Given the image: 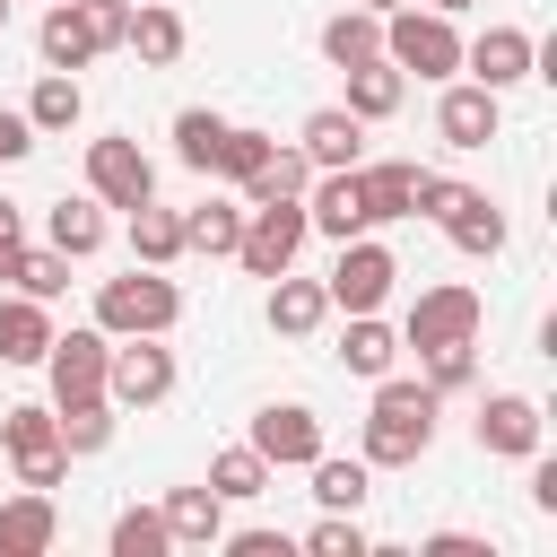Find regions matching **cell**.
I'll return each instance as SVG.
<instances>
[{"label":"cell","mask_w":557,"mask_h":557,"mask_svg":"<svg viewBox=\"0 0 557 557\" xmlns=\"http://www.w3.org/2000/svg\"><path fill=\"white\" fill-rule=\"evenodd\" d=\"M435 409H444V392H435V383H392V374H374V409H366V461H383V470L418 461V453L435 444Z\"/></svg>","instance_id":"obj_1"},{"label":"cell","mask_w":557,"mask_h":557,"mask_svg":"<svg viewBox=\"0 0 557 557\" xmlns=\"http://www.w3.org/2000/svg\"><path fill=\"white\" fill-rule=\"evenodd\" d=\"M174 322H183V287L165 270H148V261H131L122 278L96 287V331L104 339H165Z\"/></svg>","instance_id":"obj_2"},{"label":"cell","mask_w":557,"mask_h":557,"mask_svg":"<svg viewBox=\"0 0 557 557\" xmlns=\"http://www.w3.org/2000/svg\"><path fill=\"white\" fill-rule=\"evenodd\" d=\"M383 61H392L400 78H453V70H461V26L400 0V9H383Z\"/></svg>","instance_id":"obj_3"},{"label":"cell","mask_w":557,"mask_h":557,"mask_svg":"<svg viewBox=\"0 0 557 557\" xmlns=\"http://www.w3.org/2000/svg\"><path fill=\"white\" fill-rule=\"evenodd\" d=\"M479 322H487L479 287L444 278V287H418V305H409V322H400V348H418V357H435V348H470Z\"/></svg>","instance_id":"obj_4"},{"label":"cell","mask_w":557,"mask_h":557,"mask_svg":"<svg viewBox=\"0 0 557 557\" xmlns=\"http://www.w3.org/2000/svg\"><path fill=\"white\" fill-rule=\"evenodd\" d=\"M305 200H252L244 209V235H235V261L252 270V278H278V270H296V252H305Z\"/></svg>","instance_id":"obj_5"},{"label":"cell","mask_w":557,"mask_h":557,"mask_svg":"<svg viewBox=\"0 0 557 557\" xmlns=\"http://www.w3.org/2000/svg\"><path fill=\"white\" fill-rule=\"evenodd\" d=\"M0 444H9V470H17V487H61V470H70V444H61V418L52 409H9L0 418Z\"/></svg>","instance_id":"obj_6"},{"label":"cell","mask_w":557,"mask_h":557,"mask_svg":"<svg viewBox=\"0 0 557 557\" xmlns=\"http://www.w3.org/2000/svg\"><path fill=\"white\" fill-rule=\"evenodd\" d=\"M392 278H400V261H392L374 235H348V244H339V261H331V278H322V296H331L339 313H383Z\"/></svg>","instance_id":"obj_7"},{"label":"cell","mask_w":557,"mask_h":557,"mask_svg":"<svg viewBox=\"0 0 557 557\" xmlns=\"http://www.w3.org/2000/svg\"><path fill=\"white\" fill-rule=\"evenodd\" d=\"M165 392H174V348H157V339H122L113 366H104V400H113V409H157Z\"/></svg>","instance_id":"obj_8"},{"label":"cell","mask_w":557,"mask_h":557,"mask_svg":"<svg viewBox=\"0 0 557 557\" xmlns=\"http://www.w3.org/2000/svg\"><path fill=\"white\" fill-rule=\"evenodd\" d=\"M87 191L104 209H139V200H157V165L139 157V139H96L87 148Z\"/></svg>","instance_id":"obj_9"},{"label":"cell","mask_w":557,"mask_h":557,"mask_svg":"<svg viewBox=\"0 0 557 557\" xmlns=\"http://www.w3.org/2000/svg\"><path fill=\"white\" fill-rule=\"evenodd\" d=\"M104 366H113V339L104 331H52V348H44L52 400H96L104 392Z\"/></svg>","instance_id":"obj_10"},{"label":"cell","mask_w":557,"mask_h":557,"mask_svg":"<svg viewBox=\"0 0 557 557\" xmlns=\"http://www.w3.org/2000/svg\"><path fill=\"white\" fill-rule=\"evenodd\" d=\"M305 226H313V235H331V244H348V235H366V226H374L357 165H331L322 183H305Z\"/></svg>","instance_id":"obj_11"},{"label":"cell","mask_w":557,"mask_h":557,"mask_svg":"<svg viewBox=\"0 0 557 557\" xmlns=\"http://www.w3.org/2000/svg\"><path fill=\"white\" fill-rule=\"evenodd\" d=\"M252 453H261L270 470H305V461L322 453V418H313L305 400H270V409L252 418Z\"/></svg>","instance_id":"obj_12"},{"label":"cell","mask_w":557,"mask_h":557,"mask_svg":"<svg viewBox=\"0 0 557 557\" xmlns=\"http://www.w3.org/2000/svg\"><path fill=\"white\" fill-rule=\"evenodd\" d=\"M531 61H540V44H531L522 26H487L479 44H461V70H470L479 87H496V96H505L513 78H531Z\"/></svg>","instance_id":"obj_13"},{"label":"cell","mask_w":557,"mask_h":557,"mask_svg":"<svg viewBox=\"0 0 557 557\" xmlns=\"http://www.w3.org/2000/svg\"><path fill=\"white\" fill-rule=\"evenodd\" d=\"M296 148H305L313 174H331V165H366V122H357L348 104H322V113H305Z\"/></svg>","instance_id":"obj_14"},{"label":"cell","mask_w":557,"mask_h":557,"mask_svg":"<svg viewBox=\"0 0 557 557\" xmlns=\"http://www.w3.org/2000/svg\"><path fill=\"white\" fill-rule=\"evenodd\" d=\"M479 453L531 461V453H540V400H522V392H487V409H479Z\"/></svg>","instance_id":"obj_15"},{"label":"cell","mask_w":557,"mask_h":557,"mask_svg":"<svg viewBox=\"0 0 557 557\" xmlns=\"http://www.w3.org/2000/svg\"><path fill=\"white\" fill-rule=\"evenodd\" d=\"M61 540V513H52V487H17L0 505V557H44Z\"/></svg>","instance_id":"obj_16"},{"label":"cell","mask_w":557,"mask_h":557,"mask_svg":"<svg viewBox=\"0 0 557 557\" xmlns=\"http://www.w3.org/2000/svg\"><path fill=\"white\" fill-rule=\"evenodd\" d=\"M435 131H444V148H487L496 139V87H444V104H435Z\"/></svg>","instance_id":"obj_17"},{"label":"cell","mask_w":557,"mask_h":557,"mask_svg":"<svg viewBox=\"0 0 557 557\" xmlns=\"http://www.w3.org/2000/svg\"><path fill=\"white\" fill-rule=\"evenodd\" d=\"M435 226H444L470 261H496V252H505V209H496L487 191H453V209H444Z\"/></svg>","instance_id":"obj_18"},{"label":"cell","mask_w":557,"mask_h":557,"mask_svg":"<svg viewBox=\"0 0 557 557\" xmlns=\"http://www.w3.org/2000/svg\"><path fill=\"white\" fill-rule=\"evenodd\" d=\"M157 513H165L174 548H218V540H226V496H218V487H174Z\"/></svg>","instance_id":"obj_19"},{"label":"cell","mask_w":557,"mask_h":557,"mask_svg":"<svg viewBox=\"0 0 557 557\" xmlns=\"http://www.w3.org/2000/svg\"><path fill=\"white\" fill-rule=\"evenodd\" d=\"M35 52H44V70H87L104 44H96V26H87V9H78V0H52V9H44Z\"/></svg>","instance_id":"obj_20"},{"label":"cell","mask_w":557,"mask_h":557,"mask_svg":"<svg viewBox=\"0 0 557 557\" xmlns=\"http://www.w3.org/2000/svg\"><path fill=\"white\" fill-rule=\"evenodd\" d=\"M52 348V313L35 296H0V366H44Z\"/></svg>","instance_id":"obj_21"},{"label":"cell","mask_w":557,"mask_h":557,"mask_svg":"<svg viewBox=\"0 0 557 557\" xmlns=\"http://www.w3.org/2000/svg\"><path fill=\"white\" fill-rule=\"evenodd\" d=\"M322 313H331V296H322V278H270V331L278 339H305V331H322Z\"/></svg>","instance_id":"obj_22"},{"label":"cell","mask_w":557,"mask_h":557,"mask_svg":"<svg viewBox=\"0 0 557 557\" xmlns=\"http://www.w3.org/2000/svg\"><path fill=\"white\" fill-rule=\"evenodd\" d=\"M339 78H348V113H357V122H383V113H400V96H409V78H400L383 52L357 61V70H339Z\"/></svg>","instance_id":"obj_23"},{"label":"cell","mask_w":557,"mask_h":557,"mask_svg":"<svg viewBox=\"0 0 557 557\" xmlns=\"http://www.w3.org/2000/svg\"><path fill=\"white\" fill-rule=\"evenodd\" d=\"M131 261H148V270H174V261H183V209H157V200H139V209H131Z\"/></svg>","instance_id":"obj_24"},{"label":"cell","mask_w":557,"mask_h":557,"mask_svg":"<svg viewBox=\"0 0 557 557\" xmlns=\"http://www.w3.org/2000/svg\"><path fill=\"white\" fill-rule=\"evenodd\" d=\"M392 357H400V331L383 322V313H348V339H339V366L348 374H392Z\"/></svg>","instance_id":"obj_25"},{"label":"cell","mask_w":557,"mask_h":557,"mask_svg":"<svg viewBox=\"0 0 557 557\" xmlns=\"http://www.w3.org/2000/svg\"><path fill=\"white\" fill-rule=\"evenodd\" d=\"M383 52V17L374 9H339L331 26H322V61L331 70H357V61H374Z\"/></svg>","instance_id":"obj_26"},{"label":"cell","mask_w":557,"mask_h":557,"mask_svg":"<svg viewBox=\"0 0 557 557\" xmlns=\"http://www.w3.org/2000/svg\"><path fill=\"white\" fill-rule=\"evenodd\" d=\"M122 44H131L148 70H174V61H183V17L148 0V9H131V35H122Z\"/></svg>","instance_id":"obj_27"},{"label":"cell","mask_w":557,"mask_h":557,"mask_svg":"<svg viewBox=\"0 0 557 557\" xmlns=\"http://www.w3.org/2000/svg\"><path fill=\"white\" fill-rule=\"evenodd\" d=\"M305 183H313L305 148H270V157L244 174V200H305Z\"/></svg>","instance_id":"obj_28"},{"label":"cell","mask_w":557,"mask_h":557,"mask_svg":"<svg viewBox=\"0 0 557 557\" xmlns=\"http://www.w3.org/2000/svg\"><path fill=\"white\" fill-rule=\"evenodd\" d=\"M235 235H244V209H226V200H200V209H183V252H209V261H226V252H235Z\"/></svg>","instance_id":"obj_29"},{"label":"cell","mask_w":557,"mask_h":557,"mask_svg":"<svg viewBox=\"0 0 557 557\" xmlns=\"http://www.w3.org/2000/svg\"><path fill=\"white\" fill-rule=\"evenodd\" d=\"M78 113H87L78 78H70V70H44V78H35V96H26V122H35V131H70Z\"/></svg>","instance_id":"obj_30"},{"label":"cell","mask_w":557,"mask_h":557,"mask_svg":"<svg viewBox=\"0 0 557 557\" xmlns=\"http://www.w3.org/2000/svg\"><path fill=\"white\" fill-rule=\"evenodd\" d=\"M357 183H366V209H374V226H383V218H409L418 165H409V157H383V165H357Z\"/></svg>","instance_id":"obj_31"},{"label":"cell","mask_w":557,"mask_h":557,"mask_svg":"<svg viewBox=\"0 0 557 557\" xmlns=\"http://www.w3.org/2000/svg\"><path fill=\"white\" fill-rule=\"evenodd\" d=\"M96 244H104V200H96V191H87V200H61V209H52V252L87 261Z\"/></svg>","instance_id":"obj_32"},{"label":"cell","mask_w":557,"mask_h":557,"mask_svg":"<svg viewBox=\"0 0 557 557\" xmlns=\"http://www.w3.org/2000/svg\"><path fill=\"white\" fill-rule=\"evenodd\" d=\"M209 487H218V496H226V505H252V496H261V487H270V461H261V453H252V444H226V453H218V461H209Z\"/></svg>","instance_id":"obj_33"},{"label":"cell","mask_w":557,"mask_h":557,"mask_svg":"<svg viewBox=\"0 0 557 557\" xmlns=\"http://www.w3.org/2000/svg\"><path fill=\"white\" fill-rule=\"evenodd\" d=\"M305 470H313V505H322V513H357V505H366V461H331V453H313Z\"/></svg>","instance_id":"obj_34"},{"label":"cell","mask_w":557,"mask_h":557,"mask_svg":"<svg viewBox=\"0 0 557 557\" xmlns=\"http://www.w3.org/2000/svg\"><path fill=\"white\" fill-rule=\"evenodd\" d=\"M104 548H113V557H165V548H174V531H165V513H148V505H131V513H113V531H104Z\"/></svg>","instance_id":"obj_35"},{"label":"cell","mask_w":557,"mask_h":557,"mask_svg":"<svg viewBox=\"0 0 557 557\" xmlns=\"http://www.w3.org/2000/svg\"><path fill=\"white\" fill-rule=\"evenodd\" d=\"M61 444L70 453H104L113 444V400L96 392V400H61Z\"/></svg>","instance_id":"obj_36"},{"label":"cell","mask_w":557,"mask_h":557,"mask_svg":"<svg viewBox=\"0 0 557 557\" xmlns=\"http://www.w3.org/2000/svg\"><path fill=\"white\" fill-rule=\"evenodd\" d=\"M218 139H226V122H218V113H200V104H191V113H174V157H183L191 174H209V165H218Z\"/></svg>","instance_id":"obj_37"},{"label":"cell","mask_w":557,"mask_h":557,"mask_svg":"<svg viewBox=\"0 0 557 557\" xmlns=\"http://www.w3.org/2000/svg\"><path fill=\"white\" fill-rule=\"evenodd\" d=\"M9 287H17V296H35V305H52V296L70 287V252H52V244H44V252H17Z\"/></svg>","instance_id":"obj_38"},{"label":"cell","mask_w":557,"mask_h":557,"mask_svg":"<svg viewBox=\"0 0 557 557\" xmlns=\"http://www.w3.org/2000/svg\"><path fill=\"white\" fill-rule=\"evenodd\" d=\"M270 148H278L270 131H235V122H226V139H218V165H209V174H226V183H244V174H252V165H261Z\"/></svg>","instance_id":"obj_39"},{"label":"cell","mask_w":557,"mask_h":557,"mask_svg":"<svg viewBox=\"0 0 557 557\" xmlns=\"http://www.w3.org/2000/svg\"><path fill=\"white\" fill-rule=\"evenodd\" d=\"M305 548H313V557H366V531H357V513H322V522L305 531Z\"/></svg>","instance_id":"obj_40"},{"label":"cell","mask_w":557,"mask_h":557,"mask_svg":"<svg viewBox=\"0 0 557 557\" xmlns=\"http://www.w3.org/2000/svg\"><path fill=\"white\" fill-rule=\"evenodd\" d=\"M78 9H87V26H96V44H104V52L131 35V0H78Z\"/></svg>","instance_id":"obj_41"},{"label":"cell","mask_w":557,"mask_h":557,"mask_svg":"<svg viewBox=\"0 0 557 557\" xmlns=\"http://www.w3.org/2000/svg\"><path fill=\"white\" fill-rule=\"evenodd\" d=\"M426 383H435V392H461V383H470V348H435V357H426Z\"/></svg>","instance_id":"obj_42"},{"label":"cell","mask_w":557,"mask_h":557,"mask_svg":"<svg viewBox=\"0 0 557 557\" xmlns=\"http://www.w3.org/2000/svg\"><path fill=\"white\" fill-rule=\"evenodd\" d=\"M26 148H35V122H26V113H9V104H0V165H17V157H26Z\"/></svg>","instance_id":"obj_43"},{"label":"cell","mask_w":557,"mask_h":557,"mask_svg":"<svg viewBox=\"0 0 557 557\" xmlns=\"http://www.w3.org/2000/svg\"><path fill=\"white\" fill-rule=\"evenodd\" d=\"M17 252H26V218L0 200V287H9V270H17Z\"/></svg>","instance_id":"obj_44"},{"label":"cell","mask_w":557,"mask_h":557,"mask_svg":"<svg viewBox=\"0 0 557 557\" xmlns=\"http://www.w3.org/2000/svg\"><path fill=\"white\" fill-rule=\"evenodd\" d=\"M226 548H235V557H287V540H278V531H235Z\"/></svg>","instance_id":"obj_45"},{"label":"cell","mask_w":557,"mask_h":557,"mask_svg":"<svg viewBox=\"0 0 557 557\" xmlns=\"http://www.w3.org/2000/svg\"><path fill=\"white\" fill-rule=\"evenodd\" d=\"M426 557H487V540H470V531H435Z\"/></svg>","instance_id":"obj_46"},{"label":"cell","mask_w":557,"mask_h":557,"mask_svg":"<svg viewBox=\"0 0 557 557\" xmlns=\"http://www.w3.org/2000/svg\"><path fill=\"white\" fill-rule=\"evenodd\" d=\"M426 9H435V17H461V9H479V0H426Z\"/></svg>","instance_id":"obj_47"},{"label":"cell","mask_w":557,"mask_h":557,"mask_svg":"<svg viewBox=\"0 0 557 557\" xmlns=\"http://www.w3.org/2000/svg\"><path fill=\"white\" fill-rule=\"evenodd\" d=\"M357 9H374V17H383V9H400V0H357Z\"/></svg>","instance_id":"obj_48"},{"label":"cell","mask_w":557,"mask_h":557,"mask_svg":"<svg viewBox=\"0 0 557 557\" xmlns=\"http://www.w3.org/2000/svg\"><path fill=\"white\" fill-rule=\"evenodd\" d=\"M0 26H9V0H0Z\"/></svg>","instance_id":"obj_49"}]
</instances>
